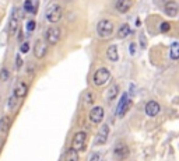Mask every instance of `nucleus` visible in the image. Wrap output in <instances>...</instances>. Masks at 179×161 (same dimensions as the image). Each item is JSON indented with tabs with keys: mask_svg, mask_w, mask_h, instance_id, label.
<instances>
[{
	"mask_svg": "<svg viewBox=\"0 0 179 161\" xmlns=\"http://www.w3.org/2000/svg\"><path fill=\"white\" fill-rule=\"evenodd\" d=\"M109 79H111V71H109V69H106V67H100V69L94 73L92 83H94V86H97V87H102V86H105L106 83L109 81Z\"/></svg>",
	"mask_w": 179,
	"mask_h": 161,
	"instance_id": "7ed1b4c3",
	"label": "nucleus"
},
{
	"mask_svg": "<svg viewBox=\"0 0 179 161\" xmlns=\"http://www.w3.org/2000/svg\"><path fill=\"white\" fill-rule=\"evenodd\" d=\"M88 160L90 161H95V160H101V154L100 153H94V154H91V156L88 157Z\"/></svg>",
	"mask_w": 179,
	"mask_h": 161,
	"instance_id": "cd10ccee",
	"label": "nucleus"
},
{
	"mask_svg": "<svg viewBox=\"0 0 179 161\" xmlns=\"http://www.w3.org/2000/svg\"><path fill=\"white\" fill-rule=\"evenodd\" d=\"M108 136H109V126L108 125H102L101 126V129L98 130V135H97V140H95V144L98 146H102L106 143V140H108Z\"/></svg>",
	"mask_w": 179,
	"mask_h": 161,
	"instance_id": "9d476101",
	"label": "nucleus"
},
{
	"mask_svg": "<svg viewBox=\"0 0 179 161\" xmlns=\"http://www.w3.org/2000/svg\"><path fill=\"white\" fill-rule=\"evenodd\" d=\"M35 28H37V23H35V20H29V21L27 23V29H28L29 32H32Z\"/></svg>",
	"mask_w": 179,
	"mask_h": 161,
	"instance_id": "5701e85b",
	"label": "nucleus"
},
{
	"mask_svg": "<svg viewBox=\"0 0 179 161\" xmlns=\"http://www.w3.org/2000/svg\"><path fill=\"white\" fill-rule=\"evenodd\" d=\"M66 157H67V160H77V158H79V153L70 148V151H69V154Z\"/></svg>",
	"mask_w": 179,
	"mask_h": 161,
	"instance_id": "b1692460",
	"label": "nucleus"
},
{
	"mask_svg": "<svg viewBox=\"0 0 179 161\" xmlns=\"http://www.w3.org/2000/svg\"><path fill=\"white\" fill-rule=\"evenodd\" d=\"M160 111H161L160 104H158L157 101H153V100L148 101V102L146 104V106H144L146 115L150 116V118H154V116H157L158 114H160Z\"/></svg>",
	"mask_w": 179,
	"mask_h": 161,
	"instance_id": "1a4fd4ad",
	"label": "nucleus"
},
{
	"mask_svg": "<svg viewBox=\"0 0 179 161\" xmlns=\"http://www.w3.org/2000/svg\"><path fill=\"white\" fill-rule=\"evenodd\" d=\"M24 11H27V13H35V8H34V4H32L31 0H25L24 2Z\"/></svg>",
	"mask_w": 179,
	"mask_h": 161,
	"instance_id": "4be33fe9",
	"label": "nucleus"
},
{
	"mask_svg": "<svg viewBox=\"0 0 179 161\" xmlns=\"http://www.w3.org/2000/svg\"><path fill=\"white\" fill-rule=\"evenodd\" d=\"M165 13L168 14L169 17L175 18V17L178 16V3L174 2V0H169V2H166V4H165Z\"/></svg>",
	"mask_w": 179,
	"mask_h": 161,
	"instance_id": "4468645a",
	"label": "nucleus"
},
{
	"mask_svg": "<svg viewBox=\"0 0 179 161\" xmlns=\"http://www.w3.org/2000/svg\"><path fill=\"white\" fill-rule=\"evenodd\" d=\"M16 66H17V69H21V65H23V60H21V56H20V55H17V58H16Z\"/></svg>",
	"mask_w": 179,
	"mask_h": 161,
	"instance_id": "c756f323",
	"label": "nucleus"
},
{
	"mask_svg": "<svg viewBox=\"0 0 179 161\" xmlns=\"http://www.w3.org/2000/svg\"><path fill=\"white\" fill-rule=\"evenodd\" d=\"M106 58H108V60L111 62H118L119 59V53H118V46L116 45H111L108 46V49H106Z\"/></svg>",
	"mask_w": 179,
	"mask_h": 161,
	"instance_id": "dca6fc26",
	"label": "nucleus"
},
{
	"mask_svg": "<svg viewBox=\"0 0 179 161\" xmlns=\"http://www.w3.org/2000/svg\"><path fill=\"white\" fill-rule=\"evenodd\" d=\"M169 29H171V24L169 23H162L161 24V28H160L161 32H166V31H169Z\"/></svg>",
	"mask_w": 179,
	"mask_h": 161,
	"instance_id": "a878e982",
	"label": "nucleus"
},
{
	"mask_svg": "<svg viewBox=\"0 0 179 161\" xmlns=\"http://www.w3.org/2000/svg\"><path fill=\"white\" fill-rule=\"evenodd\" d=\"M28 50H29V44L28 42L21 44V46H20V52H21V53H27Z\"/></svg>",
	"mask_w": 179,
	"mask_h": 161,
	"instance_id": "bb28decb",
	"label": "nucleus"
},
{
	"mask_svg": "<svg viewBox=\"0 0 179 161\" xmlns=\"http://www.w3.org/2000/svg\"><path fill=\"white\" fill-rule=\"evenodd\" d=\"M28 94V86L24 81H18L16 84V88H14V97L16 98H24Z\"/></svg>",
	"mask_w": 179,
	"mask_h": 161,
	"instance_id": "ddd939ff",
	"label": "nucleus"
},
{
	"mask_svg": "<svg viewBox=\"0 0 179 161\" xmlns=\"http://www.w3.org/2000/svg\"><path fill=\"white\" fill-rule=\"evenodd\" d=\"M8 29L11 34H16L18 31V16H17V10L14 8L10 17V24H8Z\"/></svg>",
	"mask_w": 179,
	"mask_h": 161,
	"instance_id": "2eb2a0df",
	"label": "nucleus"
},
{
	"mask_svg": "<svg viewBox=\"0 0 179 161\" xmlns=\"http://www.w3.org/2000/svg\"><path fill=\"white\" fill-rule=\"evenodd\" d=\"M104 116H105V111H104L102 106H94V108L90 111V115H88V119L92 122V123L98 125L102 122Z\"/></svg>",
	"mask_w": 179,
	"mask_h": 161,
	"instance_id": "0eeeda50",
	"label": "nucleus"
},
{
	"mask_svg": "<svg viewBox=\"0 0 179 161\" xmlns=\"http://www.w3.org/2000/svg\"><path fill=\"white\" fill-rule=\"evenodd\" d=\"M62 16H63V10H62V6L59 3L52 2L50 4H48L46 11H45V17L50 24H56L58 21H60Z\"/></svg>",
	"mask_w": 179,
	"mask_h": 161,
	"instance_id": "f257e3e1",
	"label": "nucleus"
},
{
	"mask_svg": "<svg viewBox=\"0 0 179 161\" xmlns=\"http://www.w3.org/2000/svg\"><path fill=\"white\" fill-rule=\"evenodd\" d=\"M113 154H115V157L118 160L127 158V156H129V147H127L126 144H123V143H119V144L115 146V148H113Z\"/></svg>",
	"mask_w": 179,
	"mask_h": 161,
	"instance_id": "9b49d317",
	"label": "nucleus"
},
{
	"mask_svg": "<svg viewBox=\"0 0 179 161\" xmlns=\"http://www.w3.org/2000/svg\"><path fill=\"white\" fill-rule=\"evenodd\" d=\"M141 46H143V48L146 46V42H144V37H143V35H141Z\"/></svg>",
	"mask_w": 179,
	"mask_h": 161,
	"instance_id": "473e14b6",
	"label": "nucleus"
},
{
	"mask_svg": "<svg viewBox=\"0 0 179 161\" xmlns=\"http://www.w3.org/2000/svg\"><path fill=\"white\" fill-rule=\"evenodd\" d=\"M130 34V27H129V24H122L120 25V28H119V31H118V38L119 39H125V38H127V35Z\"/></svg>",
	"mask_w": 179,
	"mask_h": 161,
	"instance_id": "6ab92c4d",
	"label": "nucleus"
},
{
	"mask_svg": "<svg viewBox=\"0 0 179 161\" xmlns=\"http://www.w3.org/2000/svg\"><path fill=\"white\" fill-rule=\"evenodd\" d=\"M169 58L172 59V60H176L179 58V44L175 41V42H172L171 48H169Z\"/></svg>",
	"mask_w": 179,
	"mask_h": 161,
	"instance_id": "aec40b11",
	"label": "nucleus"
},
{
	"mask_svg": "<svg viewBox=\"0 0 179 161\" xmlns=\"http://www.w3.org/2000/svg\"><path fill=\"white\" fill-rule=\"evenodd\" d=\"M94 100H95L94 92H92V91H88V92H85V94H84V98H83V104H84V105H92V104H94Z\"/></svg>",
	"mask_w": 179,
	"mask_h": 161,
	"instance_id": "412c9836",
	"label": "nucleus"
},
{
	"mask_svg": "<svg viewBox=\"0 0 179 161\" xmlns=\"http://www.w3.org/2000/svg\"><path fill=\"white\" fill-rule=\"evenodd\" d=\"M10 118H8L7 115L2 116L0 118V132L2 133H7L8 132V127H10Z\"/></svg>",
	"mask_w": 179,
	"mask_h": 161,
	"instance_id": "a211bd4d",
	"label": "nucleus"
},
{
	"mask_svg": "<svg viewBox=\"0 0 179 161\" xmlns=\"http://www.w3.org/2000/svg\"><path fill=\"white\" fill-rule=\"evenodd\" d=\"M45 39H46V42L49 44V45H56V44L59 42V39H60V29H59L58 27H50V28H48L46 34H45Z\"/></svg>",
	"mask_w": 179,
	"mask_h": 161,
	"instance_id": "423d86ee",
	"label": "nucleus"
},
{
	"mask_svg": "<svg viewBox=\"0 0 179 161\" xmlns=\"http://www.w3.org/2000/svg\"><path fill=\"white\" fill-rule=\"evenodd\" d=\"M23 38H24V34H23V31H20L18 32V41H23Z\"/></svg>",
	"mask_w": 179,
	"mask_h": 161,
	"instance_id": "2f4dec72",
	"label": "nucleus"
},
{
	"mask_svg": "<svg viewBox=\"0 0 179 161\" xmlns=\"http://www.w3.org/2000/svg\"><path fill=\"white\" fill-rule=\"evenodd\" d=\"M48 52V45L43 39H38L34 45V55L37 59H43Z\"/></svg>",
	"mask_w": 179,
	"mask_h": 161,
	"instance_id": "6e6552de",
	"label": "nucleus"
},
{
	"mask_svg": "<svg viewBox=\"0 0 179 161\" xmlns=\"http://www.w3.org/2000/svg\"><path fill=\"white\" fill-rule=\"evenodd\" d=\"M132 6H133V0H118L115 3V8L122 14L127 13L132 8Z\"/></svg>",
	"mask_w": 179,
	"mask_h": 161,
	"instance_id": "f8f14e48",
	"label": "nucleus"
},
{
	"mask_svg": "<svg viewBox=\"0 0 179 161\" xmlns=\"http://www.w3.org/2000/svg\"><path fill=\"white\" fill-rule=\"evenodd\" d=\"M85 142H87V133L85 132H77L76 135L73 136V140H71V150L74 151H81L83 148L85 147Z\"/></svg>",
	"mask_w": 179,
	"mask_h": 161,
	"instance_id": "20e7f679",
	"label": "nucleus"
},
{
	"mask_svg": "<svg viewBox=\"0 0 179 161\" xmlns=\"http://www.w3.org/2000/svg\"><path fill=\"white\" fill-rule=\"evenodd\" d=\"M118 94H119V87H118V86H116V84L111 86L108 92H106V100H108V102H112V101L118 97Z\"/></svg>",
	"mask_w": 179,
	"mask_h": 161,
	"instance_id": "f3484780",
	"label": "nucleus"
},
{
	"mask_svg": "<svg viewBox=\"0 0 179 161\" xmlns=\"http://www.w3.org/2000/svg\"><path fill=\"white\" fill-rule=\"evenodd\" d=\"M14 105H16V97H10L8 98V106H10V108H14Z\"/></svg>",
	"mask_w": 179,
	"mask_h": 161,
	"instance_id": "7c9ffc66",
	"label": "nucleus"
},
{
	"mask_svg": "<svg viewBox=\"0 0 179 161\" xmlns=\"http://www.w3.org/2000/svg\"><path fill=\"white\" fill-rule=\"evenodd\" d=\"M7 79H8V70L2 69V71H0V81H6Z\"/></svg>",
	"mask_w": 179,
	"mask_h": 161,
	"instance_id": "393cba45",
	"label": "nucleus"
},
{
	"mask_svg": "<svg viewBox=\"0 0 179 161\" xmlns=\"http://www.w3.org/2000/svg\"><path fill=\"white\" fill-rule=\"evenodd\" d=\"M130 105H132V101L129 98V92H123V95H122L120 101L118 104V108H116V115L119 118H122V116L126 114L127 109L130 108Z\"/></svg>",
	"mask_w": 179,
	"mask_h": 161,
	"instance_id": "39448f33",
	"label": "nucleus"
},
{
	"mask_svg": "<svg viewBox=\"0 0 179 161\" xmlns=\"http://www.w3.org/2000/svg\"><path fill=\"white\" fill-rule=\"evenodd\" d=\"M129 48H130V55H136V52H137V45H136V44H134V42H132V44H130V45H129Z\"/></svg>",
	"mask_w": 179,
	"mask_h": 161,
	"instance_id": "c85d7f7f",
	"label": "nucleus"
},
{
	"mask_svg": "<svg viewBox=\"0 0 179 161\" xmlns=\"http://www.w3.org/2000/svg\"><path fill=\"white\" fill-rule=\"evenodd\" d=\"M97 34L101 39H109L113 34V23L111 20H101L97 24Z\"/></svg>",
	"mask_w": 179,
	"mask_h": 161,
	"instance_id": "f03ea898",
	"label": "nucleus"
}]
</instances>
